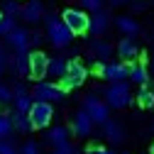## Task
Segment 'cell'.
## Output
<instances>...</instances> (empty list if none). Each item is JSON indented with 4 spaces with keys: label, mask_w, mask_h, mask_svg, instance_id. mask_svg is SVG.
Masks as SVG:
<instances>
[{
    "label": "cell",
    "mask_w": 154,
    "mask_h": 154,
    "mask_svg": "<svg viewBox=\"0 0 154 154\" xmlns=\"http://www.w3.org/2000/svg\"><path fill=\"white\" fill-rule=\"evenodd\" d=\"M42 20L47 22V39L56 47V49H64V47H69L71 44V39H73V34H71V29L56 17L54 12H44L42 15Z\"/></svg>",
    "instance_id": "6da1fadb"
},
{
    "label": "cell",
    "mask_w": 154,
    "mask_h": 154,
    "mask_svg": "<svg viewBox=\"0 0 154 154\" xmlns=\"http://www.w3.org/2000/svg\"><path fill=\"white\" fill-rule=\"evenodd\" d=\"M100 93H103L105 103L110 105V110H112V108H115V110L127 108L130 100H132V88H130L127 79H125V81H112L108 88H100Z\"/></svg>",
    "instance_id": "7a4b0ae2"
},
{
    "label": "cell",
    "mask_w": 154,
    "mask_h": 154,
    "mask_svg": "<svg viewBox=\"0 0 154 154\" xmlns=\"http://www.w3.org/2000/svg\"><path fill=\"white\" fill-rule=\"evenodd\" d=\"M83 110L88 112V118L93 120V125L95 122H105L108 118H110V105L105 103V100H100V88L98 91H91L86 98H83Z\"/></svg>",
    "instance_id": "3957f363"
},
{
    "label": "cell",
    "mask_w": 154,
    "mask_h": 154,
    "mask_svg": "<svg viewBox=\"0 0 154 154\" xmlns=\"http://www.w3.org/2000/svg\"><path fill=\"white\" fill-rule=\"evenodd\" d=\"M27 118H29L32 130H44V127H49V122L54 118V108L47 100H32V105L27 110Z\"/></svg>",
    "instance_id": "277c9868"
},
{
    "label": "cell",
    "mask_w": 154,
    "mask_h": 154,
    "mask_svg": "<svg viewBox=\"0 0 154 154\" xmlns=\"http://www.w3.org/2000/svg\"><path fill=\"white\" fill-rule=\"evenodd\" d=\"M86 79H88V69L81 64V61H76V59H71L69 61V66H66V73L61 76V88L64 91H73V88H79V86H83L86 83Z\"/></svg>",
    "instance_id": "5b68a950"
},
{
    "label": "cell",
    "mask_w": 154,
    "mask_h": 154,
    "mask_svg": "<svg viewBox=\"0 0 154 154\" xmlns=\"http://www.w3.org/2000/svg\"><path fill=\"white\" fill-rule=\"evenodd\" d=\"M29 93H32L34 100H47V103H56V100H61L64 95H66V91H64L59 83H49V81L34 83V88H32Z\"/></svg>",
    "instance_id": "8992f818"
},
{
    "label": "cell",
    "mask_w": 154,
    "mask_h": 154,
    "mask_svg": "<svg viewBox=\"0 0 154 154\" xmlns=\"http://www.w3.org/2000/svg\"><path fill=\"white\" fill-rule=\"evenodd\" d=\"M61 22L71 29L73 37H76V34H86V29H88V15H86L83 10H73V8H69V10L61 12Z\"/></svg>",
    "instance_id": "52a82bcc"
},
{
    "label": "cell",
    "mask_w": 154,
    "mask_h": 154,
    "mask_svg": "<svg viewBox=\"0 0 154 154\" xmlns=\"http://www.w3.org/2000/svg\"><path fill=\"white\" fill-rule=\"evenodd\" d=\"M47 61H49V56L44 51L32 49L29 51V71H27V76L34 79V81H42L44 76H47Z\"/></svg>",
    "instance_id": "ba28073f"
},
{
    "label": "cell",
    "mask_w": 154,
    "mask_h": 154,
    "mask_svg": "<svg viewBox=\"0 0 154 154\" xmlns=\"http://www.w3.org/2000/svg\"><path fill=\"white\" fill-rule=\"evenodd\" d=\"M108 27H110V15L100 8L93 10V17H88V29L86 32H91L93 37H100V34H105Z\"/></svg>",
    "instance_id": "9c48e42d"
},
{
    "label": "cell",
    "mask_w": 154,
    "mask_h": 154,
    "mask_svg": "<svg viewBox=\"0 0 154 154\" xmlns=\"http://www.w3.org/2000/svg\"><path fill=\"white\" fill-rule=\"evenodd\" d=\"M20 15L25 17L27 22L37 25V22L42 20V15H44V5H42V0H27V3L22 5V10H20Z\"/></svg>",
    "instance_id": "30bf717a"
},
{
    "label": "cell",
    "mask_w": 154,
    "mask_h": 154,
    "mask_svg": "<svg viewBox=\"0 0 154 154\" xmlns=\"http://www.w3.org/2000/svg\"><path fill=\"white\" fill-rule=\"evenodd\" d=\"M73 132L79 134V137H88V134L93 132V120L88 118L86 110H79L73 115Z\"/></svg>",
    "instance_id": "8fae6325"
},
{
    "label": "cell",
    "mask_w": 154,
    "mask_h": 154,
    "mask_svg": "<svg viewBox=\"0 0 154 154\" xmlns=\"http://www.w3.org/2000/svg\"><path fill=\"white\" fill-rule=\"evenodd\" d=\"M10 66L17 76H27V71H29V49H15Z\"/></svg>",
    "instance_id": "7c38bea8"
},
{
    "label": "cell",
    "mask_w": 154,
    "mask_h": 154,
    "mask_svg": "<svg viewBox=\"0 0 154 154\" xmlns=\"http://www.w3.org/2000/svg\"><path fill=\"white\" fill-rule=\"evenodd\" d=\"M127 69L130 66H125V64H103V71H100V76L105 81H125L127 79Z\"/></svg>",
    "instance_id": "4fadbf2b"
},
{
    "label": "cell",
    "mask_w": 154,
    "mask_h": 154,
    "mask_svg": "<svg viewBox=\"0 0 154 154\" xmlns=\"http://www.w3.org/2000/svg\"><path fill=\"white\" fill-rule=\"evenodd\" d=\"M88 51H91V59L105 61V59H110V54H112V44H108V42H100L98 37H95L93 42H88Z\"/></svg>",
    "instance_id": "5bb4252c"
},
{
    "label": "cell",
    "mask_w": 154,
    "mask_h": 154,
    "mask_svg": "<svg viewBox=\"0 0 154 154\" xmlns=\"http://www.w3.org/2000/svg\"><path fill=\"white\" fill-rule=\"evenodd\" d=\"M118 54H120V59L122 61H132V59H137V44H134V37H125V39H120L118 44Z\"/></svg>",
    "instance_id": "9a60e30c"
},
{
    "label": "cell",
    "mask_w": 154,
    "mask_h": 154,
    "mask_svg": "<svg viewBox=\"0 0 154 154\" xmlns=\"http://www.w3.org/2000/svg\"><path fill=\"white\" fill-rule=\"evenodd\" d=\"M8 42H10L12 49H27V47H29V32L15 27V29L8 32Z\"/></svg>",
    "instance_id": "2e32d148"
},
{
    "label": "cell",
    "mask_w": 154,
    "mask_h": 154,
    "mask_svg": "<svg viewBox=\"0 0 154 154\" xmlns=\"http://www.w3.org/2000/svg\"><path fill=\"white\" fill-rule=\"evenodd\" d=\"M66 66H69L66 56H54V59L47 61V76H51V79H61V76L66 73Z\"/></svg>",
    "instance_id": "e0dca14e"
},
{
    "label": "cell",
    "mask_w": 154,
    "mask_h": 154,
    "mask_svg": "<svg viewBox=\"0 0 154 154\" xmlns=\"http://www.w3.org/2000/svg\"><path fill=\"white\" fill-rule=\"evenodd\" d=\"M127 79H132L134 83H140V86H147L149 83V71L144 64H132L127 69Z\"/></svg>",
    "instance_id": "ac0fdd59"
},
{
    "label": "cell",
    "mask_w": 154,
    "mask_h": 154,
    "mask_svg": "<svg viewBox=\"0 0 154 154\" xmlns=\"http://www.w3.org/2000/svg\"><path fill=\"white\" fill-rule=\"evenodd\" d=\"M103 125H105V137H108V140H112V142H122V140H125V134H122V125H120V122H115V120L108 118Z\"/></svg>",
    "instance_id": "d6986e66"
},
{
    "label": "cell",
    "mask_w": 154,
    "mask_h": 154,
    "mask_svg": "<svg viewBox=\"0 0 154 154\" xmlns=\"http://www.w3.org/2000/svg\"><path fill=\"white\" fill-rule=\"evenodd\" d=\"M115 25H118V29H120L122 34H127V37H134V34L140 32V25L134 22L132 17H125V15L118 17V20H115Z\"/></svg>",
    "instance_id": "ffe728a7"
},
{
    "label": "cell",
    "mask_w": 154,
    "mask_h": 154,
    "mask_svg": "<svg viewBox=\"0 0 154 154\" xmlns=\"http://www.w3.org/2000/svg\"><path fill=\"white\" fill-rule=\"evenodd\" d=\"M66 140H69V127H64V125H56V127H51L47 132L49 144H59V142H66Z\"/></svg>",
    "instance_id": "44dd1931"
},
{
    "label": "cell",
    "mask_w": 154,
    "mask_h": 154,
    "mask_svg": "<svg viewBox=\"0 0 154 154\" xmlns=\"http://www.w3.org/2000/svg\"><path fill=\"white\" fill-rule=\"evenodd\" d=\"M12 130H17V132H29L32 130V125H29V118H27V112H12Z\"/></svg>",
    "instance_id": "7402d4cb"
},
{
    "label": "cell",
    "mask_w": 154,
    "mask_h": 154,
    "mask_svg": "<svg viewBox=\"0 0 154 154\" xmlns=\"http://www.w3.org/2000/svg\"><path fill=\"white\" fill-rule=\"evenodd\" d=\"M137 103H140L142 108H154V93H152L147 86H142V88L137 91Z\"/></svg>",
    "instance_id": "603a6c76"
},
{
    "label": "cell",
    "mask_w": 154,
    "mask_h": 154,
    "mask_svg": "<svg viewBox=\"0 0 154 154\" xmlns=\"http://www.w3.org/2000/svg\"><path fill=\"white\" fill-rule=\"evenodd\" d=\"M12 134V120L8 115H0V140H10Z\"/></svg>",
    "instance_id": "cb8c5ba5"
},
{
    "label": "cell",
    "mask_w": 154,
    "mask_h": 154,
    "mask_svg": "<svg viewBox=\"0 0 154 154\" xmlns=\"http://www.w3.org/2000/svg\"><path fill=\"white\" fill-rule=\"evenodd\" d=\"M10 29H15V17H10V15H0V34H8Z\"/></svg>",
    "instance_id": "d4e9b609"
},
{
    "label": "cell",
    "mask_w": 154,
    "mask_h": 154,
    "mask_svg": "<svg viewBox=\"0 0 154 154\" xmlns=\"http://www.w3.org/2000/svg\"><path fill=\"white\" fill-rule=\"evenodd\" d=\"M3 10H5V15H10V17H17V15H20V10H22V5L17 3V0H8V3L3 5Z\"/></svg>",
    "instance_id": "484cf974"
},
{
    "label": "cell",
    "mask_w": 154,
    "mask_h": 154,
    "mask_svg": "<svg viewBox=\"0 0 154 154\" xmlns=\"http://www.w3.org/2000/svg\"><path fill=\"white\" fill-rule=\"evenodd\" d=\"M51 147H54V152H51V154H73V152H76V149H73V144H71L69 140H66V142H59V144H51Z\"/></svg>",
    "instance_id": "4316f807"
},
{
    "label": "cell",
    "mask_w": 154,
    "mask_h": 154,
    "mask_svg": "<svg viewBox=\"0 0 154 154\" xmlns=\"http://www.w3.org/2000/svg\"><path fill=\"white\" fill-rule=\"evenodd\" d=\"M0 154H20L10 140H0Z\"/></svg>",
    "instance_id": "83f0119b"
},
{
    "label": "cell",
    "mask_w": 154,
    "mask_h": 154,
    "mask_svg": "<svg viewBox=\"0 0 154 154\" xmlns=\"http://www.w3.org/2000/svg\"><path fill=\"white\" fill-rule=\"evenodd\" d=\"M20 152H22V154H42V152H39V144H37V142H25Z\"/></svg>",
    "instance_id": "f1b7e54d"
},
{
    "label": "cell",
    "mask_w": 154,
    "mask_h": 154,
    "mask_svg": "<svg viewBox=\"0 0 154 154\" xmlns=\"http://www.w3.org/2000/svg\"><path fill=\"white\" fill-rule=\"evenodd\" d=\"M8 100H12V88L0 83V103H8Z\"/></svg>",
    "instance_id": "f546056e"
},
{
    "label": "cell",
    "mask_w": 154,
    "mask_h": 154,
    "mask_svg": "<svg viewBox=\"0 0 154 154\" xmlns=\"http://www.w3.org/2000/svg\"><path fill=\"white\" fill-rule=\"evenodd\" d=\"M81 5L86 8V10H98V8H103V0H81Z\"/></svg>",
    "instance_id": "4dcf8cb0"
},
{
    "label": "cell",
    "mask_w": 154,
    "mask_h": 154,
    "mask_svg": "<svg viewBox=\"0 0 154 154\" xmlns=\"http://www.w3.org/2000/svg\"><path fill=\"white\" fill-rule=\"evenodd\" d=\"M29 44L32 47H39L42 44V34L39 32H29Z\"/></svg>",
    "instance_id": "1f68e13d"
},
{
    "label": "cell",
    "mask_w": 154,
    "mask_h": 154,
    "mask_svg": "<svg viewBox=\"0 0 154 154\" xmlns=\"http://www.w3.org/2000/svg\"><path fill=\"white\" fill-rule=\"evenodd\" d=\"M88 154H115V152L105 149V147H88Z\"/></svg>",
    "instance_id": "d6a6232c"
},
{
    "label": "cell",
    "mask_w": 154,
    "mask_h": 154,
    "mask_svg": "<svg viewBox=\"0 0 154 154\" xmlns=\"http://www.w3.org/2000/svg\"><path fill=\"white\" fill-rule=\"evenodd\" d=\"M118 3H127V0H112V5H118Z\"/></svg>",
    "instance_id": "836d02e7"
},
{
    "label": "cell",
    "mask_w": 154,
    "mask_h": 154,
    "mask_svg": "<svg viewBox=\"0 0 154 154\" xmlns=\"http://www.w3.org/2000/svg\"><path fill=\"white\" fill-rule=\"evenodd\" d=\"M149 154H154V142H152V147H149Z\"/></svg>",
    "instance_id": "e575fe53"
},
{
    "label": "cell",
    "mask_w": 154,
    "mask_h": 154,
    "mask_svg": "<svg viewBox=\"0 0 154 154\" xmlns=\"http://www.w3.org/2000/svg\"><path fill=\"white\" fill-rule=\"evenodd\" d=\"M0 76H3V66H0Z\"/></svg>",
    "instance_id": "d590c367"
},
{
    "label": "cell",
    "mask_w": 154,
    "mask_h": 154,
    "mask_svg": "<svg viewBox=\"0 0 154 154\" xmlns=\"http://www.w3.org/2000/svg\"><path fill=\"white\" fill-rule=\"evenodd\" d=\"M0 15H3V12H0Z\"/></svg>",
    "instance_id": "8d00e7d4"
}]
</instances>
